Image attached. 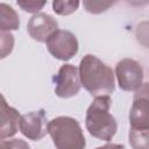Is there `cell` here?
<instances>
[{"mask_svg":"<svg viewBox=\"0 0 149 149\" xmlns=\"http://www.w3.org/2000/svg\"><path fill=\"white\" fill-rule=\"evenodd\" d=\"M129 123L132 130H149V83H143L134 93Z\"/></svg>","mask_w":149,"mask_h":149,"instance_id":"cell-4","label":"cell"},{"mask_svg":"<svg viewBox=\"0 0 149 149\" xmlns=\"http://www.w3.org/2000/svg\"><path fill=\"white\" fill-rule=\"evenodd\" d=\"M20 26L19 15L16 12L8 5L1 2L0 3V29L1 31L6 30H15Z\"/></svg>","mask_w":149,"mask_h":149,"instance_id":"cell-11","label":"cell"},{"mask_svg":"<svg viewBox=\"0 0 149 149\" xmlns=\"http://www.w3.org/2000/svg\"><path fill=\"white\" fill-rule=\"evenodd\" d=\"M83 5L88 13L99 14V13L107 10L113 5V2H111V1H108V2H106V1H84Z\"/></svg>","mask_w":149,"mask_h":149,"instance_id":"cell-15","label":"cell"},{"mask_svg":"<svg viewBox=\"0 0 149 149\" xmlns=\"http://www.w3.org/2000/svg\"><path fill=\"white\" fill-rule=\"evenodd\" d=\"M45 1H34V0H27V1H17V5L28 13H36L42 9L45 6Z\"/></svg>","mask_w":149,"mask_h":149,"instance_id":"cell-17","label":"cell"},{"mask_svg":"<svg viewBox=\"0 0 149 149\" xmlns=\"http://www.w3.org/2000/svg\"><path fill=\"white\" fill-rule=\"evenodd\" d=\"M56 83L55 93L59 98H71L78 94L80 90L79 70L72 64H64L59 68L54 78Z\"/></svg>","mask_w":149,"mask_h":149,"instance_id":"cell-7","label":"cell"},{"mask_svg":"<svg viewBox=\"0 0 149 149\" xmlns=\"http://www.w3.org/2000/svg\"><path fill=\"white\" fill-rule=\"evenodd\" d=\"M14 38L10 33L1 31V58H5L7 54H9L13 49Z\"/></svg>","mask_w":149,"mask_h":149,"instance_id":"cell-18","label":"cell"},{"mask_svg":"<svg viewBox=\"0 0 149 149\" xmlns=\"http://www.w3.org/2000/svg\"><path fill=\"white\" fill-rule=\"evenodd\" d=\"M129 144L133 149H149V130H129Z\"/></svg>","mask_w":149,"mask_h":149,"instance_id":"cell-12","label":"cell"},{"mask_svg":"<svg viewBox=\"0 0 149 149\" xmlns=\"http://www.w3.org/2000/svg\"><path fill=\"white\" fill-rule=\"evenodd\" d=\"M95 149H125L123 144H119V143H107L102 147H98Z\"/></svg>","mask_w":149,"mask_h":149,"instance_id":"cell-19","label":"cell"},{"mask_svg":"<svg viewBox=\"0 0 149 149\" xmlns=\"http://www.w3.org/2000/svg\"><path fill=\"white\" fill-rule=\"evenodd\" d=\"M48 132L56 149H85L86 141L79 122L71 116H57L49 121Z\"/></svg>","mask_w":149,"mask_h":149,"instance_id":"cell-3","label":"cell"},{"mask_svg":"<svg viewBox=\"0 0 149 149\" xmlns=\"http://www.w3.org/2000/svg\"><path fill=\"white\" fill-rule=\"evenodd\" d=\"M111 104L109 95L97 97L86 111L85 125L88 133L102 141H111L118 130L116 121L109 114Z\"/></svg>","mask_w":149,"mask_h":149,"instance_id":"cell-2","label":"cell"},{"mask_svg":"<svg viewBox=\"0 0 149 149\" xmlns=\"http://www.w3.org/2000/svg\"><path fill=\"white\" fill-rule=\"evenodd\" d=\"M79 77L84 88L93 97L108 95L114 91V72L94 55H85L79 64Z\"/></svg>","mask_w":149,"mask_h":149,"instance_id":"cell-1","label":"cell"},{"mask_svg":"<svg viewBox=\"0 0 149 149\" xmlns=\"http://www.w3.org/2000/svg\"><path fill=\"white\" fill-rule=\"evenodd\" d=\"M0 149H30V147L24 140L13 139V140H1Z\"/></svg>","mask_w":149,"mask_h":149,"instance_id":"cell-16","label":"cell"},{"mask_svg":"<svg viewBox=\"0 0 149 149\" xmlns=\"http://www.w3.org/2000/svg\"><path fill=\"white\" fill-rule=\"evenodd\" d=\"M20 114L19 112L10 107L5 97L1 98V126H0V137L5 140L6 137H10L16 134L17 127L20 125Z\"/></svg>","mask_w":149,"mask_h":149,"instance_id":"cell-10","label":"cell"},{"mask_svg":"<svg viewBox=\"0 0 149 149\" xmlns=\"http://www.w3.org/2000/svg\"><path fill=\"white\" fill-rule=\"evenodd\" d=\"M45 43L49 52L59 61H69L78 52V40L69 30L58 29Z\"/></svg>","mask_w":149,"mask_h":149,"instance_id":"cell-5","label":"cell"},{"mask_svg":"<svg viewBox=\"0 0 149 149\" xmlns=\"http://www.w3.org/2000/svg\"><path fill=\"white\" fill-rule=\"evenodd\" d=\"M79 7V1H61L56 0L52 2V9L58 15H69L76 12Z\"/></svg>","mask_w":149,"mask_h":149,"instance_id":"cell-13","label":"cell"},{"mask_svg":"<svg viewBox=\"0 0 149 149\" xmlns=\"http://www.w3.org/2000/svg\"><path fill=\"white\" fill-rule=\"evenodd\" d=\"M27 30L33 40L37 42H47L49 37L58 30V23L51 15L37 13L28 21Z\"/></svg>","mask_w":149,"mask_h":149,"instance_id":"cell-9","label":"cell"},{"mask_svg":"<svg viewBox=\"0 0 149 149\" xmlns=\"http://www.w3.org/2000/svg\"><path fill=\"white\" fill-rule=\"evenodd\" d=\"M119 87L123 91H136L143 83V69L133 58H123L115 66Z\"/></svg>","mask_w":149,"mask_h":149,"instance_id":"cell-6","label":"cell"},{"mask_svg":"<svg viewBox=\"0 0 149 149\" xmlns=\"http://www.w3.org/2000/svg\"><path fill=\"white\" fill-rule=\"evenodd\" d=\"M135 36L141 45L149 48V21H142L136 26Z\"/></svg>","mask_w":149,"mask_h":149,"instance_id":"cell-14","label":"cell"},{"mask_svg":"<svg viewBox=\"0 0 149 149\" xmlns=\"http://www.w3.org/2000/svg\"><path fill=\"white\" fill-rule=\"evenodd\" d=\"M48 119L44 109L26 113L21 115L20 119V132L29 140L40 141L42 140L48 132Z\"/></svg>","mask_w":149,"mask_h":149,"instance_id":"cell-8","label":"cell"}]
</instances>
